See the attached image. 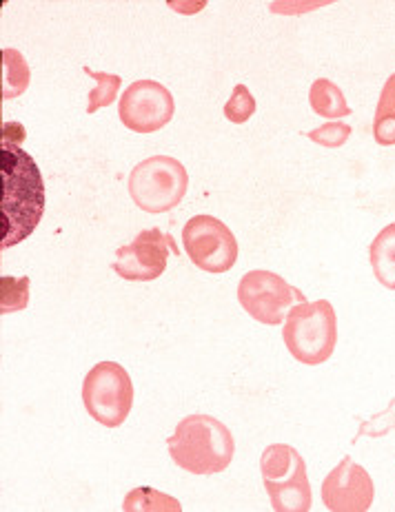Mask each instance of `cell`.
I'll list each match as a JSON object with an SVG mask.
<instances>
[{
    "mask_svg": "<svg viewBox=\"0 0 395 512\" xmlns=\"http://www.w3.org/2000/svg\"><path fill=\"white\" fill-rule=\"evenodd\" d=\"M182 242L189 260L207 273H227L238 260L234 231L214 215H194L182 227Z\"/></svg>",
    "mask_w": 395,
    "mask_h": 512,
    "instance_id": "ba28073f",
    "label": "cell"
},
{
    "mask_svg": "<svg viewBox=\"0 0 395 512\" xmlns=\"http://www.w3.org/2000/svg\"><path fill=\"white\" fill-rule=\"evenodd\" d=\"M169 455L178 468L191 475H216L227 470L236 453L231 430L211 415L180 419L174 435L167 437Z\"/></svg>",
    "mask_w": 395,
    "mask_h": 512,
    "instance_id": "7a4b0ae2",
    "label": "cell"
},
{
    "mask_svg": "<svg viewBox=\"0 0 395 512\" xmlns=\"http://www.w3.org/2000/svg\"><path fill=\"white\" fill-rule=\"evenodd\" d=\"M25 129L5 122L0 147V249L16 247L34 233L45 213V182L20 142Z\"/></svg>",
    "mask_w": 395,
    "mask_h": 512,
    "instance_id": "6da1fadb",
    "label": "cell"
},
{
    "mask_svg": "<svg viewBox=\"0 0 395 512\" xmlns=\"http://www.w3.org/2000/svg\"><path fill=\"white\" fill-rule=\"evenodd\" d=\"M309 105L318 116L327 120H340L353 114L347 98L342 94V89L327 78L313 80V85L309 89Z\"/></svg>",
    "mask_w": 395,
    "mask_h": 512,
    "instance_id": "4fadbf2b",
    "label": "cell"
},
{
    "mask_svg": "<svg viewBox=\"0 0 395 512\" xmlns=\"http://www.w3.org/2000/svg\"><path fill=\"white\" fill-rule=\"evenodd\" d=\"M260 473L276 512H309L313 508L307 464L293 446H267L260 459Z\"/></svg>",
    "mask_w": 395,
    "mask_h": 512,
    "instance_id": "277c9868",
    "label": "cell"
},
{
    "mask_svg": "<svg viewBox=\"0 0 395 512\" xmlns=\"http://www.w3.org/2000/svg\"><path fill=\"white\" fill-rule=\"evenodd\" d=\"M351 133H353V129L349 125H344V122H327V125L309 131L307 138L311 142H316V145H320V147L340 149L344 142L351 138Z\"/></svg>",
    "mask_w": 395,
    "mask_h": 512,
    "instance_id": "ffe728a7",
    "label": "cell"
},
{
    "mask_svg": "<svg viewBox=\"0 0 395 512\" xmlns=\"http://www.w3.org/2000/svg\"><path fill=\"white\" fill-rule=\"evenodd\" d=\"M171 253H178L174 238L160 229L140 231L129 244H123L116 251L114 271L123 280L151 282L158 280L167 269Z\"/></svg>",
    "mask_w": 395,
    "mask_h": 512,
    "instance_id": "30bf717a",
    "label": "cell"
},
{
    "mask_svg": "<svg viewBox=\"0 0 395 512\" xmlns=\"http://www.w3.org/2000/svg\"><path fill=\"white\" fill-rule=\"evenodd\" d=\"M391 430H395V399H391L389 408L380 415H373L369 422L360 424V430H358V437L353 439V442H358L360 437H382L391 433Z\"/></svg>",
    "mask_w": 395,
    "mask_h": 512,
    "instance_id": "44dd1931",
    "label": "cell"
},
{
    "mask_svg": "<svg viewBox=\"0 0 395 512\" xmlns=\"http://www.w3.org/2000/svg\"><path fill=\"white\" fill-rule=\"evenodd\" d=\"M238 302L253 320L267 326L285 324L291 306L307 302L305 293L291 286L282 275L256 269L242 275L238 284Z\"/></svg>",
    "mask_w": 395,
    "mask_h": 512,
    "instance_id": "52a82bcc",
    "label": "cell"
},
{
    "mask_svg": "<svg viewBox=\"0 0 395 512\" xmlns=\"http://www.w3.org/2000/svg\"><path fill=\"white\" fill-rule=\"evenodd\" d=\"M29 284L32 280L27 278H12V275H3L0 278V313H16L27 309L29 304Z\"/></svg>",
    "mask_w": 395,
    "mask_h": 512,
    "instance_id": "ac0fdd59",
    "label": "cell"
},
{
    "mask_svg": "<svg viewBox=\"0 0 395 512\" xmlns=\"http://www.w3.org/2000/svg\"><path fill=\"white\" fill-rule=\"evenodd\" d=\"M282 340L300 364L318 366L327 362L338 344V317L331 302L307 300L291 306Z\"/></svg>",
    "mask_w": 395,
    "mask_h": 512,
    "instance_id": "3957f363",
    "label": "cell"
},
{
    "mask_svg": "<svg viewBox=\"0 0 395 512\" xmlns=\"http://www.w3.org/2000/svg\"><path fill=\"white\" fill-rule=\"evenodd\" d=\"M83 404L89 417L105 428H118L127 422L134 406V384L123 366L100 362L83 382Z\"/></svg>",
    "mask_w": 395,
    "mask_h": 512,
    "instance_id": "8992f818",
    "label": "cell"
},
{
    "mask_svg": "<svg viewBox=\"0 0 395 512\" xmlns=\"http://www.w3.org/2000/svg\"><path fill=\"white\" fill-rule=\"evenodd\" d=\"M0 56H3V67H5L3 98L14 100L18 96H23L27 91L29 80H32V71H29L25 56L14 47H5L3 51H0Z\"/></svg>",
    "mask_w": 395,
    "mask_h": 512,
    "instance_id": "9a60e30c",
    "label": "cell"
},
{
    "mask_svg": "<svg viewBox=\"0 0 395 512\" xmlns=\"http://www.w3.org/2000/svg\"><path fill=\"white\" fill-rule=\"evenodd\" d=\"M253 114H256V98L251 96L247 85H236L225 105L227 120L234 122V125H242V122H247Z\"/></svg>",
    "mask_w": 395,
    "mask_h": 512,
    "instance_id": "d6986e66",
    "label": "cell"
},
{
    "mask_svg": "<svg viewBox=\"0 0 395 512\" xmlns=\"http://www.w3.org/2000/svg\"><path fill=\"white\" fill-rule=\"evenodd\" d=\"M373 140L382 147L395 145V74L389 76L373 116Z\"/></svg>",
    "mask_w": 395,
    "mask_h": 512,
    "instance_id": "5bb4252c",
    "label": "cell"
},
{
    "mask_svg": "<svg viewBox=\"0 0 395 512\" xmlns=\"http://www.w3.org/2000/svg\"><path fill=\"white\" fill-rule=\"evenodd\" d=\"M189 187V173L180 160L151 156L131 169L129 196L145 213H167L176 209Z\"/></svg>",
    "mask_w": 395,
    "mask_h": 512,
    "instance_id": "5b68a950",
    "label": "cell"
},
{
    "mask_svg": "<svg viewBox=\"0 0 395 512\" xmlns=\"http://www.w3.org/2000/svg\"><path fill=\"white\" fill-rule=\"evenodd\" d=\"M87 76L96 80V87L87 94V114H96V111L114 105L118 98V89L123 85V78L118 74H105V71H94L89 67H83Z\"/></svg>",
    "mask_w": 395,
    "mask_h": 512,
    "instance_id": "e0dca14e",
    "label": "cell"
},
{
    "mask_svg": "<svg viewBox=\"0 0 395 512\" xmlns=\"http://www.w3.org/2000/svg\"><path fill=\"white\" fill-rule=\"evenodd\" d=\"M125 512H182L180 501L160 493L156 488L140 486L125 497L123 501Z\"/></svg>",
    "mask_w": 395,
    "mask_h": 512,
    "instance_id": "2e32d148",
    "label": "cell"
},
{
    "mask_svg": "<svg viewBox=\"0 0 395 512\" xmlns=\"http://www.w3.org/2000/svg\"><path fill=\"white\" fill-rule=\"evenodd\" d=\"M376 497L367 468L344 455L342 462L322 481V501L331 512H367Z\"/></svg>",
    "mask_w": 395,
    "mask_h": 512,
    "instance_id": "8fae6325",
    "label": "cell"
},
{
    "mask_svg": "<svg viewBox=\"0 0 395 512\" xmlns=\"http://www.w3.org/2000/svg\"><path fill=\"white\" fill-rule=\"evenodd\" d=\"M176 102L171 91L156 80H136L118 102V116L134 133H156L174 118Z\"/></svg>",
    "mask_w": 395,
    "mask_h": 512,
    "instance_id": "9c48e42d",
    "label": "cell"
},
{
    "mask_svg": "<svg viewBox=\"0 0 395 512\" xmlns=\"http://www.w3.org/2000/svg\"><path fill=\"white\" fill-rule=\"evenodd\" d=\"M369 258L376 280L384 289L395 291V222L376 235V240L371 242Z\"/></svg>",
    "mask_w": 395,
    "mask_h": 512,
    "instance_id": "7c38bea8",
    "label": "cell"
}]
</instances>
